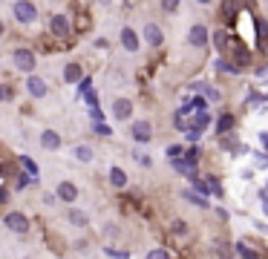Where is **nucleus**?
Returning a JSON list of instances; mask_svg holds the SVG:
<instances>
[{"label": "nucleus", "mask_w": 268, "mask_h": 259, "mask_svg": "<svg viewBox=\"0 0 268 259\" xmlns=\"http://www.w3.org/2000/svg\"><path fill=\"white\" fill-rule=\"evenodd\" d=\"M90 84H93V81H87V78H81V84H78V92H81V95H87V92H90Z\"/></svg>", "instance_id": "obj_30"}, {"label": "nucleus", "mask_w": 268, "mask_h": 259, "mask_svg": "<svg viewBox=\"0 0 268 259\" xmlns=\"http://www.w3.org/2000/svg\"><path fill=\"white\" fill-rule=\"evenodd\" d=\"M199 3H210V0H199Z\"/></svg>", "instance_id": "obj_37"}, {"label": "nucleus", "mask_w": 268, "mask_h": 259, "mask_svg": "<svg viewBox=\"0 0 268 259\" xmlns=\"http://www.w3.org/2000/svg\"><path fill=\"white\" fill-rule=\"evenodd\" d=\"M233 14H236V0H222V18L231 20Z\"/></svg>", "instance_id": "obj_17"}, {"label": "nucleus", "mask_w": 268, "mask_h": 259, "mask_svg": "<svg viewBox=\"0 0 268 259\" xmlns=\"http://www.w3.org/2000/svg\"><path fill=\"white\" fill-rule=\"evenodd\" d=\"M70 222L81 228V224H87V213H81V210H72V213H70Z\"/></svg>", "instance_id": "obj_22"}, {"label": "nucleus", "mask_w": 268, "mask_h": 259, "mask_svg": "<svg viewBox=\"0 0 268 259\" xmlns=\"http://www.w3.org/2000/svg\"><path fill=\"white\" fill-rule=\"evenodd\" d=\"M231 127H233V116H222L219 121H216V130H219V132H228Z\"/></svg>", "instance_id": "obj_19"}, {"label": "nucleus", "mask_w": 268, "mask_h": 259, "mask_svg": "<svg viewBox=\"0 0 268 259\" xmlns=\"http://www.w3.org/2000/svg\"><path fill=\"white\" fill-rule=\"evenodd\" d=\"M49 29H52V35H55V38H67V35H70V20H67L64 14H52Z\"/></svg>", "instance_id": "obj_4"}, {"label": "nucleus", "mask_w": 268, "mask_h": 259, "mask_svg": "<svg viewBox=\"0 0 268 259\" xmlns=\"http://www.w3.org/2000/svg\"><path fill=\"white\" fill-rule=\"evenodd\" d=\"M150 124L147 121H139V124H133V138L136 142H150Z\"/></svg>", "instance_id": "obj_9"}, {"label": "nucleus", "mask_w": 268, "mask_h": 259, "mask_svg": "<svg viewBox=\"0 0 268 259\" xmlns=\"http://www.w3.org/2000/svg\"><path fill=\"white\" fill-rule=\"evenodd\" d=\"M213 44H216V46H219L222 52H225V44H228V35H225V32H216V35H213Z\"/></svg>", "instance_id": "obj_23"}, {"label": "nucleus", "mask_w": 268, "mask_h": 259, "mask_svg": "<svg viewBox=\"0 0 268 259\" xmlns=\"http://www.w3.org/2000/svg\"><path fill=\"white\" fill-rule=\"evenodd\" d=\"M0 173H3V167H0Z\"/></svg>", "instance_id": "obj_38"}, {"label": "nucleus", "mask_w": 268, "mask_h": 259, "mask_svg": "<svg viewBox=\"0 0 268 259\" xmlns=\"http://www.w3.org/2000/svg\"><path fill=\"white\" fill-rule=\"evenodd\" d=\"M121 44H124L127 52H136V49H139V38H136V32L124 26V29H121Z\"/></svg>", "instance_id": "obj_8"}, {"label": "nucleus", "mask_w": 268, "mask_h": 259, "mask_svg": "<svg viewBox=\"0 0 268 259\" xmlns=\"http://www.w3.org/2000/svg\"><path fill=\"white\" fill-rule=\"evenodd\" d=\"M190 182H193V188L202 190V193H208V190H210V184H205V182H202V178H196V176H190Z\"/></svg>", "instance_id": "obj_25"}, {"label": "nucleus", "mask_w": 268, "mask_h": 259, "mask_svg": "<svg viewBox=\"0 0 268 259\" xmlns=\"http://www.w3.org/2000/svg\"><path fill=\"white\" fill-rule=\"evenodd\" d=\"M26 90H29L32 98H44V95H47V81H44V78H38V75H29Z\"/></svg>", "instance_id": "obj_5"}, {"label": "nucleus", "mask_w": 268, "mask_h": 259, "mask_svg": "<svg viewBox=\"0 0 268 259\" xmlns=\"http://www.w3.org/2000/svg\"><path fill=\"white\" fill-rule=\"evenodd\" d=\"M162 9L164 12H176L179 9V0H162Z\"/></svg>", "instance_id": "obj_26"}, {"label": "nucleus", "mask_w": 268, "mask_h": 259, "mask_svg": "<svg viewBox=\"0 0 268 259\" xmlns=\"http://www.w3.org/2000/svg\"><path fill=\"white\" fill-rule=\"evenodd\" d=\"M190 44H193V46H205V44H208V29L196 24L190 29Z\"/></svg>", "instance_id": "obj_10"}, {"label": "nucleus", "mask_w": 268, "mask_h": 259, "mask_svg": "<svg viewBox=\"0 0 268 259\" xmlns=\"http://www.w3.org/2000/svg\"><path fill=\"white\" fill-rule=\"evenodd\" d=\"M208 184H210V190H213V193H216V196H222V188H219V182H216V178H210Z\"/></svg>", "instance_id": "obj_31"}, {"label": "nucleus", "mask_w": 268, "mask_h": 259, "mask_svg": "<svg viewBox=\"0 0 268 259\" xmlns=\"http://www.w3.org/2000/svg\"><path fill=\"white\" fill-rule=\"evenodd\" d=\"M216 66H219L222 72H236L239 66H231V64H225V60H216Z\"/></svg>", "instance_id": "obj_29"}, {"label": "nucleus", "mask_w": 268, "mask_h": 259, "mask_svg": "<svg viewBox=\"0 0 268 259\" xmlns=\"http://www.w3.org/2000/svg\"><path fill=\"white\" fill-rule=\"evenodd\" d=\"M256 75H259V78H268V66H262V70H256Z\"/></svg>", "instance_id": "obj_36"}, {"label": "nucleus", "mask_w": 268, "mask_h": 259, "mask_svg": "<svg viewBox=\"0 0 268 259\" xmlns=\"http://www.w3.org/2000/svg\"><path fill=\"white\" fill-rule=\"evenodd\" d=\"M110 182H113L116 188H124V184H127V176H124V170H121V167H113V170H110Z\"/></svg>", "instance_id": "obj_14"}, {"label": "nucleus", "mask_w": 268, "mask_h": 259, "mask_svg": "<svg viewBox=\"0 0 268 259\" xmlns=\"http://www.w3.org/2000/svg\"><path fill=\"white\" fill-rule=\"evenodd\" d=\"M136 158H139V164H147V167H150V156H144V153H136Z\"/></svg>", "instance_id": "obj_35"}, {"label": "nucleus", "mask_w": 268, "mask_h": 259, "mask_svg": "<svg viewBox=\"0 0 268 259\" xmlns=\"http://www.w3.org/2000/svg\"><path fill=\"white\" fill-rule=\"evenodd\" d=\"M185 158L190 162V164H196V162H199V147H190V150L185 153Z\"/></svg>", "instance_id": "obj_24"}, {"label": "nucleus", "mask_w": 268, "mask_h": 259, "mask_svg": "<svg viewBox=\"0 0 268 259\" xmlns=\"http://www.w3.org/2000/svg\"><path fill=\"white\" fill-rule=\"evenodd\" d=\"M58 199L61 202H75V199H78V188L70 184V182H61V184H58Z\"/></svg>", "instance_id": "obj_6"}, {"label": "nucleus", "mask_w": 268, "mask_h": 259, "mask_svg": "<svg viewBox=\"0 0 268 259\" xmlns=\"http://www.w3.org/2000/svg\"><path fill=\"white\" fill-rule=\"evenodd\" d=\"M12 12H15V18H18V24H35V18H38V9L29 0H18Z\"/></svg>", "instance_id": "obj_1"}, {"label": "nucleus", "mask_w": 268, "mask_h": 259, "mask_svg": "<svg viewBox=\"0 0 268 259\" xmlns=\"http://www.w3.org/2000/svg\"><path fill=\"white\" fill-rule=\"evenodd\" d=\"M9 95H12V90H9L6 84H0V101H3V98H9Z\"/></svg>", "instance_id": "obj_34"}, {"label": "nucleus", "mask_w": 268, "mask_h": 259, "mask_svg": "<svg viewBox=\"0 0 268 259\" xmlns=\"http://www.w3.org/2000/svg\"><path fill=\"white\" fill-rule=\"evenodd\" d=\"M113 112H116V118H121V121H124V118H130V112H133V104H130V101H124V98H118L116 104H113Z\"/></svg>", "instance_id": "obj_12"}, {"label": "nucleus", "mask_w": 268, "mask_h": 259, "mask_svg": "<svg viewBox=\"0 0 268 259\" xmlns=\"http://www.w3.org/2000/svg\"><path fill=\"white\" fill-rule=\"evenodd\" d=\"M64 78H67V84H78L84 78V72L78 64H67V70H64Z\"/></svg>", "instance_id": "obj_13"}, {"label": "nucleus", "mask_w": 268, "mask_h": 259, "mask_svg": "<svg viewBox=\"0 0 268 259\" xmlns=\"http://www.w3.org/2000/svg\"><path fill=\"white\" fill-rule=\"evenodd\" d=\"M12 60H15V66H18V70H24V72L35 70V55H32V49H15Z\"/></svg>", "instance_id": "obj_2"}, {"label": "nucleus", "mask_w": 268, "mask_h": 259, "mask_svg": "<svg viewBox=\"0 0 268 259\" xmlns=\"http://www.w3.org/2000/svg\"><path fill=\"white\" fill-rule=\"evenodd\" d=\"M176 130H182V132H187V130H190V124H193V121H187V112H182V110H179V112H176Z\"/></svg>", "instance_id": "obj_16"}, {"label": "nucleus", "mask_w": 268, "mask_h": 259, "mask_svg": "<svg viewBox=\"0 0 268 259\" xmlns=\"http://www.w3.org/2000/svg\"><path fill=\"white\" fill-rule=\"evenodd\" d=\"M236 254H242V256H256L254 250H248L245 245H236Z\"/></svg>", "instance_id": "obj_32"}, {"label": "nucleus", "mask_w": 268, "mask_h": 259, "mask_svg": "<svg viewBox=\"0 0 268 259\" xmlns=\"http://www.w3.org/2000/svg\"><path fill=\"white\" fill-rule=\"evenodd\" d=\"M75 156H78V158H81V162H93V150H90V147H75Z\"/></svg>", "instance_id": "obj_21"}, {"label": "nucleus", "mask_w": 268, "mask_h": 259, "mask_svg": "<svg viewBox=\"0 0 268 259\" xmlns=\"http://www.w3.org/2000/svg\"><path fill=\"white\" fill-rule=\"evenodd\" d=\"M167 158H182V147H179V144L167 147Z\"/></svg>", "instance_id": "obj_27"}, {"label": "nucleus", "mask_w": 268, "mask_h": 259, "mask_svg": "<svg viewBox=\"0 0 268 259\" xmlns=\"http://www.w3.org/2000/svg\"><path fill=\"white\" fill-rule=\"evenodd\" d=\"M193 90H202V92L208 95V101H219V92L210 90V86H205V84H193Z\"/></svg>", "instance_id": "obj_20"}, {"label": "nucleus", "mask_w": 268, "mask_h": 259, "mask_svg": "<svg viewBox=\"0 0 268 259\" xmlns=\"http://www.w3.org/2000/svg\"><path fill=\"white\" fill-rule=\"evenodd\" d=\"M185 199L193 202V204H199V208H208V199L202 196V190H199V193H193V190H185Z\"/></svg>", "instance_id": "obj_15"}, {"label": "nucleus", "mask_w": 268, "mask_h": 259, "mask_svg": "<svg viewBox=\"0 0 268 259\" xmlns=\"http://www.w3.org/2000/svg\"><path fill=\"white\" fill-rule=\"evenodd\" d=\"M3 222H6V228H9V230H15V234H26V230H29V219H26L24 213H18V210L9 213Z\"/></svg>", "instance_id": "obj_3"}, {"label": "nucleus", "mask_w": 268, "mask_h": 259, "mask_svg": "<svg viewBox=\"0 0 268 259\" xmlns=\"http://www.w3.org/2000/svg\"><path fill=\"white\" fill-rule=\"evenodd\" d=\"M18 162H21V167H24V170L29 173V176H32V178H38V164L32 162V158H26V156H21Z\"/></svg>", "instance_id": "obj_18"}, {"label": "nucleus", "mask_w": 268, "mask_h": 259, "mask_svg": "<svg viewBox=\"0 0 268 259\" xmlns=\"http://www.w3.org/2000/svg\"><path fill=\"white\" fill-rule=\"evenodd\" d=\"M84 98H87V104H90V106H95V104H98V98H95V92H93V90H90V92L84 95Z\"/></svg>", "instance_id": "obj_33"}, {"label": "nucleus", "mask_w": 268, "mask_h": 259, "mask_svg": "<svg viewBox=\"0 0 268 259\" xmlns=\"http://www.w3.org/2000/svg\"><path fill=\"white\" fill-rule=\"evenodd\" d=\"M144 38H147L150 46H159V44H162V29H159L156 24H147L144 26Z\"/></svg>", "instance_id": "obj_11"}, {"label": "nucleus", "mask_w": 268, "mask_h": 259, "mask_svg": "<svg viewBox=\"0 0 268 259\" xmlns=\"http://www.w3.org/2000/svg\"><path fill=\"white\" fill-rule=\"evenodd\" d=\"M95 132H98V136H110V132H113V130L107 127L104 121H98V124H95Z\"/></svg>", "instance_id": "obj_28"}, {"label": "nucleus", "mask_w": 268, "mask_h": 259, "mask_svg": "<svg viewBox=\"0 0 268 259\" xmlns=\"http://www.w3.org/2000/svg\"><path fill=\"white\" fill-rule=\"evenodd\" d=\"M41 144H44L47 150H58V147H61L58 132H55V130H44V132H41Z\"/></svg>", "instance_id": "obj_7"}]
</instances>
